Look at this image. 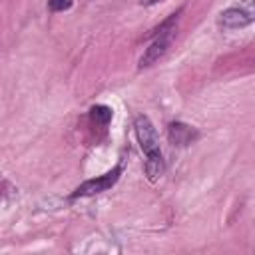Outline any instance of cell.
Here are the masks:
<instances>
[{"label": "cell", "instance_id": "1", "mask_svg": "<svg viewBox=\"0 0 255 255\" xmlns=\"http://www.w3.org/2000/svg\"><path fill=\"white\" fill-rule=\"evenodd\" d=\"M133 131H135V137L139 141L141 151L145 153V175L149 177V181H155L165 169L163 155L159 149L157 131H155V128L147 116H137L133 120Z\"/></svg>", "mask_w": 255, "mask_h": 255}, {"label": "cell", "instance_id": "2", "mask_svg": "<svg viewBox=\"0 0 255 255\" xmlns=\"http://www.w3.org/2000/svg\"><path fill=\"white\" fill-rule=\"evenodd\" d=\"M253 22H255V0H241L225 8L217 18L219 28L223 30H239Z\"/></svg>", "mask_w": 255, "mask_h": 255}, {"label": "cell", "instance_id": "3", "mask_svg": "<svg viewBox=\"0 0 255 255\" xmlns=\"http://www.w3.org/2000/svg\"><path fill=\"white\" fill-rule=\"evenodd\" d=\"M120 173H122V165H116L114 169H110L108 173L96 177V179H88L84 181L82 185L76 187V191L70 195L72 199H78V197H90V195H96V193H102V191H108L112 185H116V181L120 179Z\"/></svg>", "mask_w": 255, "mask_h": 255}, {"label": "cell", "instance_id": "4", "mask_svg": "<svg viewBox=\"0 0 255 255\" xmlns=\"http://www.w3.org/2000/svg\"><path fill=\"white\" fill-rule=\"evenodd\" d=\"M173 34H175V30H169V32H163V34L153 36V42L145 48V52H143L141 58H139V70L153 66L159 58L165 56V52H167L169 46H171V38H173Z\"/></svg>", "mask_w": 255, "mask_h": 255}, {"label": "cell", "instance_id": "5", "mask_svg": "<svg viewBox=\"0 0 255 255\" xmlns=\"http://www.w3.org/2000/svg\"><path fill=\"white\" fill-rule=\"evenodd\" d=\"M167 137L171 141V145L175 147H185L189 143H193L199 137V131L183 122H171L167 126Z\"/></svg>", "mask_w": 255, "mask_h": 255}, {"label": "cell", "instance_id": "6", "mask_svg": "<svg viewBox=\"0 0 255 255\" xmlns=\"http://www.w3.org/2000/svg\"><path fill=\"white\" fill-rule=\"evenodd\" d=\"M112 116H114V112H112V108L106 106V104H96V106L90 108V120H92L94 124L102 126V128H106V126L112 122Z\"/></svg>", "mask_w": 255, "mask_h": 255}, {"label": "cell", "instance_id": "7", "mask_svg": "<svg viewBox=\"0 0 255 255\" xmlns=\"http://www.w3.org/2000/svg\"><path fill=\"white\" fill-rule=\"evenodd\" d=\"M48 8L52 12H64L72 8V0H48Z\"/></svg>", "mask_w": 255, "mask_h": 255}, {"label": "cell", "instance_id": "8", "mask_svg": "<svg viewBox=\"0 0 255 255\" xmlns=\"http://www.w3.org/2000/svg\"><path fill=\"white\" fill-rule=\"evenodd\" d=\"M157 2H161V0H139V4H143V6H151V4H157Z\"/></svg>", "mask_w": 255, "mask_h": 255}]
</instances>
